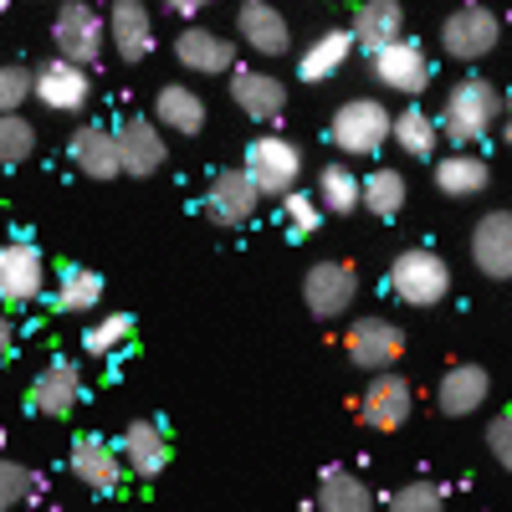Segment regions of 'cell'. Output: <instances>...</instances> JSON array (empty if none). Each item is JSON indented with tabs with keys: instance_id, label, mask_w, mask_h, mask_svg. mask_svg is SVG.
<instances>
[{
	"instance_id": "6da1fadb",
	"label": "cell",
	"mask_w": 512,
	"mask_h": 512,
	"mask_svg": "<svg viewBox=\"0 0 512 512\" xmlns=\"http://www.w3.org/2000/svg\"><path fill=\"white\" fill-rule=\"evenodd\" d=\"M497 118H502V93H497V82H487V77L456 82V88L446 93V103H441V113H436L441 134H446L456 149L482 144L492 128H497Z\"/></svg>"
},
{
	"instance_id": "7a4b0ae2",
	"label": "cell",
	"mask_w": 512,
	"mask_h": 512,
	"mask_svg": "<svg viewBox=\"0 0 512 512\" xmlns=\"http://www.w3.org/2000/svg\"><path fill=\"white\" fill-rule=\"evenodd\" d=\"M390 123H395V113L379 98H349L328 118V144L338 154H349V159H374L384 144H390Z\"/></svg>"
},
{
	"instance_id": "3957f363",
	"label": "cell",
	"mask_w": 512,
	"mask_h": 512,
	"mask_svg": "<svg viewBox=\"0 0 512 512\" xmlns=\"http://www.w3.org/2000/svg\"><path fill=\"white\" fill-rule=\"evenodd\" d=\"M390 292L400 297L405 308H436L441 297L451 292L446 256L431 251V246H405L390 262Z\"/></svg>"
},
{
	"instance_id": "277c9868",
	"label": "cell",
	"mask_w": 512,
	"mask_h": 512,
	"mask_svg": "<svg viewBox=\"0 0 512 512\" xmlns=\"http://www.w3.org/2000/svg\"><path fill=\"white\" fill-rule=\"evenodd\" d=\"M246 175L251 185L262 190V200H282L297 190V180H303V149H297L287 134H256L246 144Z\"/></svg>"
},
{
	"instance_id": "5b68a950",
	"label": "cell",
	"mask_w": 512,
	"mask_h": 512,
	"mask_svg": "<svg viewBox=\"0 0 512 512\" xmlns=\"http://www.w3.org/2000/svg\"><path fill=\"white\" fill-rule=\"evenodd\" d=\"M103 41H108V21L93 11V0H62L57 16H52V47H57V57L93 67L98 52H103Z\"/></svg>"
},
{
	"instance_id": "8992f818",
	"label": "cell",
	"mask_w": 512,
	"mask_h": 512,
	"mask_svg": "<svg viewBox=\"0 0 512 512\" xmlns=\"http://www.w3.org/2000/svg\"><path fill=\"white\" fill-rule=\"evenodd\" d=\"M369 72L379 88L390 93H405V98H420L431 88V57L420 52V41H384L379 52H369Z\"/></svg>"
},
{
	"instance_id": "52a82bcc",
	"label": "cell",
	"mask_w": 512,
	"mask_h": 512,
	"mask_svg": "<svg viewBox=\"0 0 512 512\" xmlns=\"http://www.w3.org/2000/svg\"><path fill=\"white\" fill-rule=\"evenodd\" d=\"M502 41V21L487 6H461L441 21V52L451 62H482Z\"/></svg>"
},
{
	"instance_id": "ba28073f",
	"label": "cell",
	"mask_w": 512,
	"mask_h": 512,
	"mask_svg": "<svg viewBox=\"0 0 512 512\" xmlns=\"http://www.w3.org/2000/svg\"><path fill=\"white\" fill-rule=\"evenodd\" d=\"M354 297H359V272L349 267V262H313L308 272H303V303H308V313L313 318H323V323H333V318H344L349 308H354Z\"/></svg>"
},
{
	"instance_id": "9c48e42d",
	"label": "cell",
	"mask_w": 512,
	"mask_h": 512,
	"mask_svg": "<svg viewBox=\"0 0 512 512\" xmlns=\"http://www.w3.org/2000/svg\"><path fill=\"white\" fill-rule=\"evenodd\" d=\"M344 354H349L354 369L384 374V369H395L400 354H405V328L390 323V318H359V323L344 333Z\"/></svg>"
},
{
	"instance_id": "30bf717a",
	"label": "cell",
	"mask_w": 512,
	"mask_h": 512,
	"mask_svg": "<svg viewBox=\"0 0 512 512\" xmlns=\"http://www.w3.org/2000/svg\"><path fill=\"white\" fill-rule=\"evenodd\" d=\"M47 292V256H41L31 241H0V303H36Z\"/></svg>"
},
{
	"instance_id": "8fae6325",
	"label": "cell",
	"mask_w": 512,
	"mask_h": 512,
	"mask_svg": "<svg viewBox=\"0 0 512 512\" xmlns=\"http://www.w3.org/2000/svg\"><path fill=\"white\" fill-rule=\"evenodd\" d=\"M415 410V390H410V379L395 374V369H384L369 379V390L359 395V420L369 425V431H400V425L410 420Z\"/></svg>"
},
{
	"instance_id": "7c38bea8",
	"label": "cell",
	"mask_w": 512,
	"mask_h": 512,
	"mask_svg": "<svg viewBox=\"0 0 512 512\" xmlns=\"http://www.w3.org/2000/svg\"><path fill=\"white\" fill-rule=\"evenodd\" d=\"M88 93H93V72L82 62H67V57H52L36 67V103L52 108V113H82L88 108Z\"/></svg>"
},
{
	"instance_id": "4fadbf2b",
	"label": "cell",
	"mask_w": 512,
	"mask_h": 512,
	"mask_svg": "<svg viewBox=\"0 0 512 512\" xmlns=\"http://www.w3.org/2000/svg\"><path fill=\"white\" fill-rule=\"evenodd\" d=\"M175 62L195 77H231L236 72V41L210 31V26H185L175 36Z\"/></svg>"
},
{
	"instance_id": "5bb4252c",
	"label": "cell",
	"mask_w": 512,
	"mask_h": 512,
	"mask_svg": "<svg viewBox=\"0 0 512 512\" xmlns=\"http://www.w3.org/2000/svg\"><path fill=\"white\" fill-rule=\"evenodd\" d=\"M118 164H123V175H134V180H149L159 175V164H164V128L154 118H123L118 128Z\"/></svg>"
},
{
	"instance_id": "9a60e30c",
	"label": "cell",
	"mask_w": 512,
	"mask_h": 512,
	"mask_svg": "<svg viewBox=\"0 0 512 512\" xmlns=\"http://www.w3.org/2000/svg\"><path fill=\"white\" fill-rule=\"evenodd\" d=\"M472 262L487 282H512V210H487L472 226Z\"/></svg>"
},
{
	"instance_id": "2e32d148",
	"label": "cell",
	"mask_w": 512,
	"mask_h": 512,
	"mask_svg": "<svg viewBox=\"0 0 512 512\" xmlns=\"http://www.w3.org/2000/svg\"><path fill=\"white\" fill-rule=\"evenodd\" d=\"M256 205H262V190L251 185L246 169H221L205 190V216L216 226H246L256 216Z\"/></svg>"
},
{
	"instance_id": "e0dca14e",
	"label": "cell",
	"mask_w": 512,
	"mask_h": 512,
	"mask_svg": "<svg viewBox=\"0 0 512 512\" xmlns=\"http://www.w3.org/2000/svg\"><path fill=\"white\" fill-rule=\"evenodd\" d=\"M67 466H72V477L82 487H93V492H118V482L128 472L123 451L113 441H103V436H77L72 451H67Z\"/></svg>"
},
{
	"instance_id": "ac0fdd59",
	"label": "cell",
	"mask_w": 512,
	"mask_h": 512,
	"mask_svg": "<svg viewBox=\"0 0 512 512\" xmlns=\"http://www.w3.org/2000/svg\"><path fill=\"white\" fill-rule=\"evenodd\" d=\"M26 400H31V410H36V415H47V420L72 415V410H77V400H82V369H77L72 359H52L47 369H41V374L31 379Z\"/></svg>"
},
{
	"instance_id": "d6986e66",
	"label": "cell",
	"mask_w": 512,
	"mask_h": 512,
	"mask_svg": "<svg viewBox=\"0 0 512 512\" xmlns=\"http://www.w3.org/2000/svg\"><path fill=\"white\" fill-rule=\"evenodd\" d=\"M67 159L77 164V175L88 180H118L123 164H118V134L103 123H77L72 139H67Z\"/></svg>"
},
{
	"instance_id": "ffe728a7",
	"label": "cell",
	"mask_w": 512,
	"mask_h": 512,
	"mask_svg": "<svg viewBox=\"0 0 512 512\" xmlns=\"http://www.w3.org/2000/svg\"><path fill=\"white\" fill-rule=\"evenodd\" d=\"M236 36H241V47H251L256 57H282V52L292 47L287 16L272 6V0H241V11H236Z\"/></svg>"
},
{
	"instance_id": "44dd1931",
	"label": "cell",
	"mask_w": 512,
	"mask_h": 512,
	"mask_svg": "<svg viewBox=\"0 0 512 512\" xmlns=\"http://www.w3.org/2000/svg\"><path fill=\"white\" fill-rule=\"evenodd\" d=\"M231 103L251 118V123H277L287 108V82L272 72H256V67H236L231 72Z\"/></svg>"
},
{
	"instance_id": "7402d4cb",
	"label": "cell",
	"mask_w": 512,
	"mask_h": 512,
	"mask_svg": "<svg viewBox=\"0 0 512 512\" xmlns=\"http://www.w3.org/2000/svg\"><path fill=\"white\" fill-rule=\"evenodd\" d=\"M108 41L123 62H144L154 52V16L144 0H113L108 6Z\"/></svg>"
},
{
	"instance_id": "603a6c76",
	"label": "cell",
	"mask_w": 512,
	"mask_h": 512,
	"mask_svg": "<svg viewBox=\"0 0 512 512\" xmlns=\"http://www.w3.org/2000/svg\"><path fill=\"white\" fill-rule=\"evenodd\" d=\"M118 451H123V466L139 482L159 477L164 466H169V436H164L159 420H128L123 436H118Z\"/></svg>"
},
{
	"instance_id": "cb8c5ba5",
	"label": "cell",
	"mask_w": 512,
	"mask_h": 512,
	"mask_svg": "<svg viewBox=\"0 0 512 512\" xmlns=\"http://www.w3.org/2000/svg\"><path fill=\"white\" fill-rule=\"evenodd\" d=\"M487 395H492V379H487L482 364H451V369L441 374V384H436V405H441V415H451V420L477 415V410L487 405Z\"/></svg>"
},
{
	"instance_id": "d4e9b609",
	"label": "cell",
	"mask_w": 512,
	"mask_h": 512,
	"mask_svg": "<svg viewBox=\"0 0 512 512\" xmlns=\"http://www.w3.org/2000/svg\"><path fill=\"white\" fill-rule=\"evenodd\" d=\"M349 36L364 52H379L384 41H400L405 36V6L400 0H359V11L349 21Z\"/></svg>"
},
{
	"instance_id": "484cf974",
	"label": "cell",
	"mask_w": 512,
	"mask_h": 512,
	"mask_svg": "<svg viewBox=\"0 0 512 512\" xmlns=\"http://www.w3.org/2000/svg\"><path fill=\"white\" fill-rule=\"evenodd\" d=\"M154 123L169 128V134L195 139L205 128V98L190 88V82H164V88L154 93Z\"/></svg>"
},
{
	"instance_id": "4316f807",
	"label": "cell",
	"mask_w": 512,
	"mask_h": 512,
	"mask_svg": "<svg viewBox=\"0 0 512 512\" xmlns=\"http://www.w3.org/2000/svg\"><path fill=\"white\" fill-rule=\"evenodd\" d=\"M487 185H492V169H487L482 154H472V149H451L446 159H436V190H441V195H451V200H472V195H482Z\"/></svg>"
},
{
	"instance_id": "83f0119b",
	"label": "cell",
	"mask_w": 512,
	"mask_h": 512,
	"mask_svg": "<svg viewBox=\"0 0 512 512\" xmlns=\"http://www.w3.org/2000/svg\"><path fill=\"white\" fill-rule=\"evenodd\" d=\"M349 57H354L349 26L323 31V36H313L303 47V57H297V82H328V77H338V67H344Z\"/></svg>"
},
{
	"instance_id": "f1b7e54d",
	"label": "cell",
	"mask_w": 512,
	"mask_h": 512,
	"mask_svg": "<svg viewBox=\"0 0 512 512\" xmlns=\"http://www.w3.org/2000/svg\"><path fill=\"white\" fill-rule=\"evenodd\" d=\"M318 512H374V492L364 477H354L349 466H328L318 477V492H313Z\"/></svg>"
},
{
	"instance_id": "f546056e",
	"label": "cell",
	"mask_w": 512,
	"mask_h": 512,
	"mask_svg": "<svg viewBox=\"0 0 512 512\" xmlns=\"http://www.w3.org/2000/svg\"><path fill=\"white\" fill-rule=\"evenodd\" d=\"M390 139L400 144V154H405V159L431 164V159H436V144H441V123H436L431 113H425L420 103H410V108H400V113H395Z\"/></svg>"
},
{
	"instance_id": "4dcf8cb0",
	"label": "cell",
	"mask_w": 512,
	"mask_h": 512,
	"mask_svg": "<svg viewBox=\"0 0 512 512\" xmlns=\"http://www.w3.org/2000/svg\"><path fill=\"white\" fill-rule=\"evenodd\" d=\"M318 205H323V216H354V210H364V180L338 159L323 164L318 169Z\"/></svg>"
},
{
	"instance_id": "1f68e13d",
	"label": "cell",
	"mask_w": 512,
	"mask_h": 512,
	"mask_svg": "<svg viewBox=\"0 0 512 512\" xmlns=\"http://www.w3.org/2000/svg\"><path fill=\"white\" fill-rule=\"evenodd\" d=\"M98 297H103V277H98L93 267L67 262V267L57 272V287H52V308H57V313H93Z\"/></svg>"
},
{
	"instance_id": "d6a6232c",
	"label": "cell",
	"mask_w": 512,
	"mask_h": 512,
	"mask_svg": "<svg viewBox=\"0 0 512 512\" xmlns=\"http://www.w3.org/2000/svg\"><path fill=\"white\" fill-rule=\"evenodd\" d=\"M405 200H410V185H405L400 169L379 164L374 175H364V210H374L379 221H395L405 210Z\"/></svg>"
},
{
	"instance_id": "836d02e7",
	"label": "cell",
	"mask_w": 512,
	"mask_h": 512,
	"mask_svg": "<svg viewBox=\"0 0 512 512\" xmlns=\"http://www.w3.org/2000/svg\"><path fill=\"white\" fill-rule=\"evenodd\" d=\"M128 338H134V318L128 313H103L93 328H82V349H88L93 359H113Z\"/></svg>"
},
{
	"instance_id": "e575fe53",
	"label": "cell",
	"mask_w": 512,
	"mask_h": 512,
	"mask_svg": "<svg viewBox=\"0 0 512 512\" xmlns=\"http://www.w3.org/2000/svg\"><path fill=\"white\" fill-rule=\"evenodd\" d=\"M36 154V123L21 113H0V169H16Z\"/></svg>"
},
{
	"instance_id": "d590c367",
	"label": "cell",
	"mask_w": 512,
	"mask_h": 512,
	"mask_svg": "<svg viewBox=\"0 0 512 512\" xmlns=\"http://www.w3.org/2000/svg\"><path fill=\"white\" fill-rule=\"evenodd\" d=\"M36 98V72L21 62H0V113H21Z\"/></svg>"
},
{
	"instance_id": "8d00e7d4",
	"label": "cell",
	"mask_w": 512,
	"mask_h": 512,
	"mask_svg": "<svg viewBox=\"0 0 512 512\" xmlns=\"http://www.w3.org/2000/svg\"><path fill=\"white\" fill-rule=\"evenodd\" d=\"M282 221H287V231H292L297 241L313 236V231L323 226V205H318V195H303V190L282 195Z\"/></svg>"
},
{
	"instance_id": "74e56055",
	"label": "cell",
	"mask_w": 512,
	"mask_h": 512,
	"mask_svg": "<svg viewBox=\"0 0 512 512\" xmlns=\"http://www.w3.org/2000/svg\"><path fill=\"white\" fill-rule=\"evenodd\" d=\"M31 492H36V472L26 461H11V456H0V507H21V502H31Z\"/></svg>"
},
{
	"instance_id": "f35d334b",
	"label": "cell",
	"mask_w": 512,
	"mask_h": 512,
	"mask_svg": "<svg viewBox=\"0 0 512 512\" xmlns=\"http://www.w3.org/2000/svg\"><path fill=\"white\" fill-rule=\"evenodd\" d=\"M390 512H446V492L436 482H405L390 492Z\"/></svg>"
},
{
	"instance_id": "ab89813d",
	"label": "cell",
	"mask_w": 512,
	"mask_h": 512,
	"mask_svg": "<svg viewBox=\"0 0 512 512\" xmlns=\"http://www.w3.org/2000/svg\"><path fill=\"white\" fill-rule=\"evenodd\" d=\"M487 451L502 472H512V410H502L492 425H487Z\"/></svg>"
},
{
	"instance_id": "60d3db41",
	"label": "cell",
	"mask_w": 512,
	"mask_h": 512,
	"mask_svg": "<svg viewBox=\"0 0 512 512\" xmlns=\"http://www.w3.org/2000/svg\"><path fill=\"white\" fill-rule=\"evenodd\" d=\"M205 6H216V0H164L169 16H200Z\"/></svg>"
},
{
	"instance_id": "b9f144b4",
	"label": "cell",
	"mask_w": 512,
	"mask_h": 512,
	"mask_svg": "<svg viewBox=\"0 0 512 512\" xmlns=\"http://www.w3.org/2000/svg\"><path fill=\"white\" fill-rule=\"evenodd\" d=\"M502 139H507V144H512V93H507V98H502Z\"/></svg>"
},
{
	"instance_id": "7bdbcfd3",
	"label": "cell",
	"mask_w": 512,
	"mask_h": 512,
	"mask_svg": "<svg viewBox=\"0 0 512 512\" xmlns=\"http://www.w3.org/2000/svg\"><path fill=\"white\" fill-rule=\"evenodd\" d=\"M6 354H11V318L0 313V359H6Z\"/></svg>"
},
{
	"instance_id": "ee69618b",
	"label": "cell",
	"mask_w": 512,
	"mask_h": 512,
	"mask_svg": "<svg viewBox=\"0 0 512 512\" xmlns=\"http://www.w3.org/2000/svg\"><path fill=\"white\" fill-rule=\"evenodd\" d=\"M0 512H6V507H0Z\"/></svg>"
}]
</instances>
